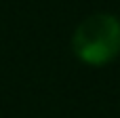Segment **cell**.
Segmentation results:
<instances>
[{
  "label": "cell",
  "instance_id": "obj_1",
  "mask_svg": "<svg viewBox=\"0 0 120 118\" xmlns=\"http://www.w3.org/2000/svg\"><path fill=\"white\" fill-rule=\"evenodd\" d=\"M72 51L91 68L112 63L120 55V19L110 13L84 17L72 34Z\"/></svg>",
  "mask_w": 120,
  "mask_h": 118
}]
</instances>
